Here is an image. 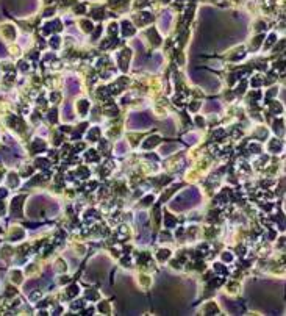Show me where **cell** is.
I'll return each instance as SVG.
<instances>
[{"instance_id":"6da1fadb","label":"cell","mask_w":286,"mask_h":316,"mask_svg":"<svg viewBox=\"0 0 286 316\" xmlns=\"http://www.w3.org/2000/svg\"><path fill=\"white\" fill-rule=\"evenodd\" d=\"M123 32H125V33H128V34H131V33H133V28L130 27V24H128V22H125V24H123Z\"/></svg>"}]
</instances>
